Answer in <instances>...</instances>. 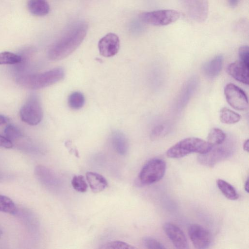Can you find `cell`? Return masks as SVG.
<instances>
[{"label": "cell", "mask_w": 249, "mask_h": 249, "mask_svg": "<svg viewBox=\"0 0 249 249\" xmlns=\"http://www.w3.org/2000/svg\"><path fill=\"white\" fill-rule=\"evenodd\" d=\"M88 31V25L79 22L72 26L50 48L48 56L53 61L62 59L74 52L82 42Z\"/></svg>", "instance_id": "1"}, {"label": "cell", "mask_w": 249, "mask_h": 249, "mask_svg": "<svg viewBox=\"0 0 249 249\" xmlns=\"http://www.w3.org/2000/svg\"><path fill=\"white\" fill-rule=\"evenodd\" d=\"M64 76V69L56 68L41 73L20 75L17 78V82L22 87L37 89L60 81Z\"/></svg>", "instance_id": "2"}, {"label": "cell", "mask_w": 249, "mask_h": 249, "mask_svg": "<svg viewBox=\"0 0 249 249\" xmlns=\"http://www.w3.org/2000/svg\"><path fill=\"white\" fill-rule=\"evenodd\" d=\"M212 147L207 141L198 138L189 137L181 140L171 146L167 151L166 155L170 158L178 159L193 153L203 154L210 151Z\"/></svg>", "instance_id": "3"}, {"label": "cell", "mask_w": 249, "mask_h": 249, "mask_svg": "<svg viewBox=\"0 0 249 249\" xmlns=\"http://www.w3.org/2000/svg\"><path fill=\"white\" fill-rule=\"evenodd\" d=\"M166 165L164 160L153 158L148 161L139 175L140 182L143 185H150L160 180L164 176Z\"/></svg>", "instance_id": "4"}, {"label": "cell", "mask_w": 249, "mask_h": 249, "mask_svg": "<svg viewBox=\"0 0 249 249\" xmlns=\"http://www.w3.org/2000/svg\"><path fill=\"white\" fill-rule=\"evenodd\" d=\"M180 13L173 9H162L143 12L139 15L141 20L146 24L156 26H166L178 20Z\"/></svg>", "instance_id": "5"}, {"label": "cell", "mask_w": 249, "mask_h": 249, "mask_svg": "<svg viewBox=\"0 0 249 249\" xmlns=\"http://www.w3.org/2000/svg\"><path fill=\"white\" fill-rule=\"evenodd\" d=\"M21 120L31 125L38 124L42 120L43 110L38 97L32 94L28 98L20 109Z\"/></svg>", "instance_id": "6"}, {"label": "cell", "mask_w": 249, "mask_h": 249, "mask_svg": "<svg viewBox=\"0 0 249 249\" xmlns=\"http://www.w3.org/2000/svg\"><path fill=\"white\" fill-rule=\"evenodd\" d=\"M233 144L231 141L213 146L206 153L200 154L198 157L199 162L205 166H213L219 161L226 159L232 152Z\"/></svg>", "instance_id": "7"}, {"label": "cell", "mask_w": 249, "mask_h": 249, "mask_svg": "<svg viewBox=\"0 0 249 249\" xmlns=\"http://www.w3.org/2000/svg\"><path fill=\"white\" fill-rule=\"evenodd\" d=\"M224 92L227 102L232 107L238 110H245L248 108L247 96L239 87L232 83L228 84L224 88Z\"/></svg>", "instance_id": "8"}, {"label": "cell", "mask_w": 249, "mask_h": 249, "mask_svg": "<svg viewBox=\"0 0 249 249\" xmlns=\"http://www.w3.org/2000/svg\"><path fill=\"white\" fill-rule=\"evenodd\" d=\"M190 239L196 249L208 248L212 242V238L210 231L197 224H192L188 228Z\"/></svg>", "instance_id": "9"}, {"label": "cell", "mask_w": 249, "mask_h": 249, "mask_svg": "<svg viewBox=\"0 0 249 249\" xmlns=\"http://www.w3.org/2000/svg\"><path fill=\"white\" fill-rule=\"evenodd\" d=\"M184 6L189 16L196 21L202 22L208 16V0H183Z\"/></svg>", "instance_id": "10"}, {"label": "cell", "mask_w": 249, "mask_h": 249, "mask_svg": "<svg viewBox=\"0 0 249 249\" xmlns=\"http://www.w3.org/2000/svg\"><path fill=\"white\" fill-rule=\"evenodd\" d=\"M98 46L101 55L106 57H112L119 51V38L114 33H108L100 39Z\"/></svg>", "instance_id": "11"}, {"label": "cell", "mask_w": 249, "mask_h": 249, "mask_svg": "<svg viewBox=\"0 0 249 249\" xmlns=\"http://www.w3.org/2000/svg\"><path fill=\"white\" fill-rule=\"evenodd\" d=\"M163 230L174 246L179 249L188 248L186 237L183 231L177 225L171 223H165Z\"/></svg>", "instance_id": "12"}, {"label": "cell", "mask_w": 249, "mask_h": 249, "mask_svg": "<svg viewBox=\"0 0 249 249\" xmlns=\"http://www.w3.org/2000/svg\"><path fill=\"white\" fill-rule=\"evenodd\" d=\"M249 65L238 61L230 64L228 73L236 80L246 85L249 84Z\"/></svg>", "instance_id": "13"}, {"label": "cell", "mask_w": 249, "mask_h": 249, "mask_svg": "<svg viewBox=\"0 0 249 249\" xmlns=\"http://www.w3.org/2000/svg\"><path fill=\"white\" fill-rule=\"evenodd\" d=\"M198 86V79L194 77L188 80L178 95L176 104L178 110L183 108L195 92Z\"/></svg>", "instance_id": "14"}, {"label": "cell", "mask_w": 249, "mask_h": 249, "mask_svg": "<svg viewBox=\"0 0 249 249\" xmlns=\"http://www.w3.org/2000/svg\"><path fill=\"white\" fill-rule=\"evenodd\" d=\"M223 57L218 55L206 62L202 67L204 74L208 78H213L220 72L223 64Z\"/></svg>", "instance_id": "15"}, {"label": "cell", "mask_w": 249, "mask_h": 249, "mask_svg": "<svg viewBox=\"0 0 249 249\" xmlns=\"http://www.w3.org/2000/svg\"><path fill=\"white\" fill-rule=\"evenodd\" d=\"M86 178L92 191L95 193H100L107 186V181L101 175L93 172L86 173Z\"/></svg>", "instance_id": "16"}, {"label": "cell", "mask_w": 249, "mask_h": 249, "mask_svg": "<svg viewBox=\"0 0 249 249\" xmlns=\"http://www.w3.org/2000/svg\"><path fill=\"white\" fill-rule=\"evenodd\" d=\"M111 143L114 149L119 154L125 155L128 149V142L126 136L122 132L116 131L111 136Z\"/></svg>", "instance_id": "17"}, {"label": "cell", "mask_w": 249, "mask_h": 249, "mask_svg": "<svg viewBox=\"0 0 249 249\" xmlns=\"http://www.w3.org/2000/svg\"><path fill=\"white\" fill-rule=\"evenodd\" d=\"M27 6L29 11L36 16H44L50 11V6L46 0H29Z\"/></svg>", "instance_id": "18"}, {"label": "cell", "mask_w": 249, "mask_h": 249, "mask_svg": "<svg viewBox=\"0 0 249 249\" xmlns=\"http://www.w3.org/2000/svg\"><path fill=\"white\" fill-rule=\"evenodd\" d=\"M216 184L218 189L228 199L235 200L239 198V195L233 186L223 179H218Z\"/></svg>", "instance_id": "19"}, {"label": "cell", "mask_w": 249, "mask_h": 249, "mask_svg": "<svg viewBox=\"0 0 249 249\" xmlns=\"http://www.w3.org/2000/svg\"><path fill=\"white\" fill-rule=\"evenodd\" d=\"M36 172L44 183L49 185H54L57 183L55 175L45 167L39 165L36 167Z\"/></svg>", "instance_id": "20"}, {"label": "cell", "mask_w": 249, "mask_h": 249, "mask_svg": "<svg viewBox=\"0 0 249 249\" xmlns=\"http://www.w3.org/2000/svg\"><path fill=\"white\" fill-rule=\"evenodd\" d=\"M219 118L221 122L224 124H233L240 121L241 116L237 113L224 107L220 111Z\"/></svg>", "instance_id": "21"}, {"label": "cell", "mask_w": 249, "mask_h": 249, "mask_svg": "<svg viewBox=\"0 0 249 249\" xmlns=\"http://www.w3.org/2000/svg\"><path fill=\"white\" fill-rule=\"evenodd\" d=\"M226 139L225 133L221 129L213 128L209 132L207 142L212 146L222 143Z\"/></svg>", "instance_id": "22"}, {"label": "cell", "mask_w": 249, "mask_h": 249, "mask_svg": "<svg viewBox=\"0 0 249 249\" xmlns=\"http://www.w3.org/2000/svg\"><path fill=\"white\" fill-rule=\"evenodd\" d=\"M85 104V97L80 92L75 91L71 93L68 98V105L73 109H79Z\"/></svg>", "instance_id": "23"}, {"label": "cell", "mask_w": 249, "mask_h": 249, "mask_svg": "<svg viewBox=\"0 0 249 249\" xmlns=\"http://www.w3.org/2000/svg\"><path fill=\"white\" fill-rule=\"evenodd\" d=\"M17 211L15 203L9 197L0 195V212L14 214Z\"/></svg>", "instance_id": "24"}, {"label": "cell", "mask_w": 249, "mask_h": 249, "mask_svg": "<svg viewBox=\"0 0 249 249\" xmlns=\"http://www.w3.org/2000/svg\"><path fill=\"white\" fill-rule=\"evenodd\" d=\"M22 61V57L18 54L9 52L0 53V65L16 64Z\"/></svg>", "instance_id": "25"}, {"label": "cell", "mask_w": 249, "mask_h": 249, "mask_svg": "<svg viewBox=\"0 0 249 249\" xmlns=\"http://www.w3.org/2000/svg\"><path fill=\"white\" fill-rule=\"evenodd\" d=\"M170 130V126L167 124H162L155 126L151 130L150 138L156 140L166 135Z\"/></svg>", "instance_id": "26"}, {"label": "cell", "mask_w": 249, "mask_h": 249, "mask_svg": "<svg viewBox=\"0 0 249 249\" xmlns=\"http://www.w3.org/2000/svg\"><path fill=\"white\" fill-rule=\"evenodd\" d=\"M71 183L73 189L77 192L84 193L87 190L88 185L82 175L73 176Z\"/></svg>", "instance_id": "27"}, {"label": "cell", "mask_w": 249, "mask_h": 249, "mask_svg": "<svg viewBox=\"0 0 249 249\" xmlns=\"http://www.w3.org/2000/svg\"><path fill=\"white\" fill-rule=\"evenodd\" d=\"M101 249H133L135 247L121 241H113L104 244L99 247Z\"/></svg>", "instance_id": "28"}, {"label": "cell", "mask_w": 249, "mask_h": 249, "mask_svg": "<svg viewBox=\"0 0 249 249\" xmlns=\"http://www.w3.org/2000/svg\"><path fill=\"white\" fill-rule=\"evenodd\" d=\"M4 132L6 137L10 141L19 139L22 136L20 130L11 124L7 125L5 128Z\"/></svg>", "instance_id": "29"}, {"label": "cell", "mask_w": 249, "mask_h": 249, "mask_svg": "<svg viewBox=\"0 0 249 249\" xmlns=\"http://www.w3.org/2000/svg\"><path fill=\"white\" fill-rule=\"evenodd\" d=\"M142 242L144 246L148 249H164V246L159 240L150 236L143 238Z\"/></svg>", "instance_id": "30"}, {"label": "cell", "mask_w": 249, "mask_h": 249, "mask_svg": "<svg viewBox=\"0 0 249 249\" xmlns=\"http://www.w3.org/2000/svg\"><path fill=\"white\" fill-rule=\"evenodd\" d=\"M240 61L249 65V47L246 45L241 46L238 50Z\"/></svg>", "instance_id": "31"}, {"label": "cell", "mask_w": 249, "mask_h": 249, "mask_svg": "<svg viewBox=\"0 0 249 249\" xmlns=\"http://www.w3.org/2000/svg\"><path fill=\"white\" fill-rule=\"evenodd\" d=\"M13 146V144L11 141L0 135V147L9 149Z\"/></svg>", "instance_id": "32"}, {"label": "cell", "mask_w": 249, "mask_h": 249, "mask_svg": "<svg viewBox=\"0 0 249 249\" xmlns=\"http://www.w3.org/2000/svg\"><path fill=\"white\" fill-rule=\"evenodd\" d=\"M228 1L231 7L234 8L237 6L240 0H228Z\"/></svg>", "instance_id": "33"}, {"label": "cell", "mask_w": 249, "mask_h": 249, "mask_svg": "<svg viewBox=\"0 0 249 249\" xmlns=\"http://www.w3.org/2000/svg\"><path fill=\"white\" fill-rule=\"evenodd\" d=\"M243 149L245 151L247 152H249V140L247 139L246 140L243 144Z\"/></svg>", "instance_id": "34"}, {"label": "cell", "mask_w": 249, "mask_h": 249, "mask_svg": "<svg viewBox=\"0 0 249 249\" xmlns=\"http://www.w3.org/2000/svg\"><path fill=\"white\" fill-rule=\"evenodd\" d=\"M7 121V118L1 115H0V125L6 123Z\"/></svg>", "instance_id": "35"}, {"label": "cell", "mask_w": 249, "mask_h": 249, "mask_svg": "<svg viewBox=\"0 0 249 249\" xmlns=\"http://www.w3.org/2000/svg\"><path fill=\"white\" fill-rule=\"evenodd\" d=\"M244 189L245 191L247 193H249V178H247L246 181H245V185H244Z\"/></svg>", "instance_id": "36"}]
</instances>
